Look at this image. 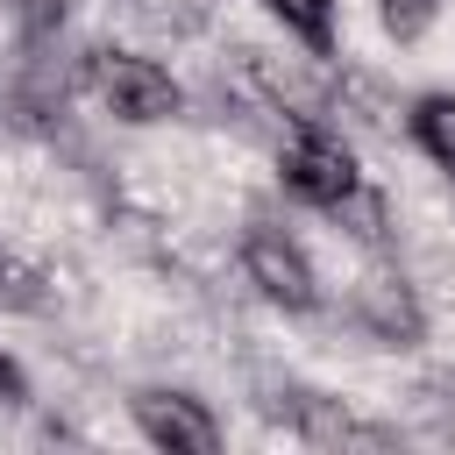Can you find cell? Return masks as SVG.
Returning <instances> with one entry per match:
<instances>
[{"instance_id": "6da1fadb", "label": "cell", "mask_w": 455, "mask_h": 455, "mask_svg": "<svg viewBox=\"0 0 455 455\" xmlns=\"http://www.w3.org/2000/svg\"><path fill=\"white\" fill-rule=\"evenodd\" d=\"M92 78H100V92H107V107H114L121 121H171V114H178V85H171V71L149 64V57L107 50V57L92 64Z\"/></svg>"}, {"instance_id": "7a4b0ae2", "label": "cell", "mask_w": 455, "mask_h": 455, "mask_svg": "<svg viewBox=\"0 0 455 455\" xmlns=\"http://www.w3.org/2000/svg\"><path fill=\"white\" fill-rule=\"evenodd\" d=\"M249 57H256V85L270 92V107H284V121H327L334 71L320 57H263V50H249Z\"/></svg>"}, {"instance_id": "3957f363", "label": "cell", "mask_w": 455, "mask_h": 455, "mask_svg": "<svg viewBox=\"0 0 455 455\" xmlns=\"http://www.w3.org/2000/svg\"><path fill=\"white\" fill-rule=\"evenodd\" d=\"M135 419H142V434H149L156 448H171V455H213V448H220V427H213L206 405L185 398V391H142V398H135Z\"/></svg>"}, {"instance_id": "277c9868", "label": "cell", "mask_w": 455, "mask_h": 455, "mask_svg": "<svg viewBox=\"0 0 455 455\" xmlns=\"http://www.w3.org/2000/svg\"><path fill=\"white\" fill-rule=\"evenodd\" d=\"M242 270H249V284L263 291V299H277V306H313V270H306V256L284 242V235H249V249H242Z\"/></svg>"}, {"instance_id": "5b68a950", "label": "cell", "mask_w": 455, "mask_h": 455, "mask_svg": "<svg viewBox=\"0 0 455 455\" xmlns=\"http://www.w3.org/2000/svg\"><path fill=\"white\" fill-rule=\"evenodd\" d=\"M355 320L377 334V341H419V299H412V284L398 277V270H370V277H355Z\"/></svg>"}, {"instance_id": "8992f818", "label": "cell", "mask_w": 455, "mask_h": 455, "mask_svg": "<svg viewBox=\"0 0 455 455\" xmlns=\"http://www.w3.org/2000/svg\"><path fill=\"white\" fill-rule=\"evenodd\" d=\"M284 178H291V192H299V199H313V206H334V199L355 185V164H348V149H341L334 135H306V142H291V156H284Z\"/></svg>"}, {"instance_id": "52a82bcc", "label": "cell", "mask_w": 455, "mask_h": 455, "mask_svg": "<svg viewBox=\"0 0 455 455\" xmlns=\"http://www.w3.org/2000/svg\"><path fill=\"white\" fill-rule=\"evenodd\" d=\"M412 135L427 142V156H434L441 171H455V92H434V100H419V114H412Z\"/></svg>"}, {"instance_id": "ba28073f", "label": "cell", "mask_w": 455, "mask_h": 455, "mask_svg": "<svg viewBox=\"0 0 455 455\" xmlns=\"http://www.w3.org/2000/svg\"><path fill=\"white\" fill-rule=\"evenodd\" d=\"M334 213H341V228H348L355 242H384V235H391V220H384V199H377V192H355V185H348V192L334 199Z\"/></svg>"}, {"instance_id": "9c48e42d", "label": "cell", "mask_w": 455, "mask_h": 455, "mask_svg": "<svg viewBox=\"0 0 455 455\" xmlns=\"http://www.w3.org/2000/svg\"><path fill=\"white\" fill-rule=\"evenodd\" d=\"M299 36H313V43H327V21H334V0H270Z\"/></svg>"}, {"instance_id": "30bf717a", "label": "cell", "mask_w": 455, "mask_h": 455, "mask_svg": "<svg viewBox=\"0 0 455 455\" xmlns=\"http://www.w3.org/2000/svg\"><path fill=\"white\" fill-rule=\"evenodd\" d=\"M427 14H434V0H384L391 36H419V28H427Z\"/></svg>"}, {"instance_id": "8fae6325", "label": "cell", "mask_w": 455, "mask_h": 455, "mask_svg": "<svg viewBox=\"0 0 455 455\" xmlns=\"http://www.w3.org/2000/svg\"><path fill=\"white\" fill-rule=\"evenodd\" d=\"M0 398H14V363L0 355Z\"/></svg>"}]
</instances>
